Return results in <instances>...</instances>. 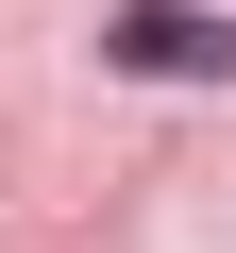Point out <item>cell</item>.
<instances>
[{
  "instance_id": "1",
  "label": "cell",
  "mask_w": 236,
  "mask_h": 253,
  "mask_svg": "<svg viewBox=\"0 0 236 253\" xmlns=\"http://www.w3.org/2000/svg\"><path fill=\"white\" fill-rule=\"evenodd\" d=\"M101 68L118 84H236V17H202V0H118Z\"/></svg>"
}]
</instances>
